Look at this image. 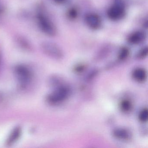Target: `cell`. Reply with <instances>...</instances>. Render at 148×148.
<instances>
[{"instance_id":"cell-16","label":"cell","mask_w":148,"mask_h":148,"mask_svg":"<svg viewBox=\"0 0 148 148\" xmlns=\"http://www.w3.org/2000/svg\"><path fill=\"white\" fill-rule=\"evenodd\" d=\"M53 1L58 4H62L65 2L66 0H53Z\"/></svg>"},{"instance_id":"cell-5","label":"cell","mask_w":148,"mask_h":148,"mask_svg":"<svg viewBox=\"0 0 148 148\" xmlns=\"http://www.w3.org/2000/svg\"><path fill=\"white\" fill-rule=\"evenodd\" d=\"M14 73L19 81L23 84H26L31 81L32 75L28 67L24 65H18L14 68Z\"/></svg>"},{"instance_id":"cell-13","label":"cell","mask_w":148,"mask_h":148,"mask_svg":"<svg viewBox=\"0 0 148 148\" xmlns=\"http://www.w3.org/2000/svg\"><path fill=\"white\" fill-rule=\"evenodd\" d=\"M138 119L142 123L147 122L148 119V111L147 108L143 109L138 114Z\"/></svg>"},{"instance_id":"cell-1","label":"cell","mask_w":148,"mask_h":148,"mask_svg":"<svg viewBox=\"0 0 148 148\" xmlns=\"http://www.w3.org/2000/svg\"><path fill=\"white\" fill-rule=\"evenodd\" d=\"M70 94L71 89L63 83L55 86L54 90L47 97V100L51 104H58L67 99Z\"/></svg>"},{"instance_id":"cell-7","label":"cell","mask_w":148,"mask_h":148,"mask_svg":"<svg viewBox=\"0 0 148 148\" xmlns=\"http://www.w3.org/2000/svg\"><path fill=\"white\" fill-rule=\"evenodd\" d=\"M146 38V33L144 31L138 30L131 33L127 38V40L131 45H137L143 42Z\"/></svg>"},{"instance_id":"cell-18","label":"cell","mask_w":148,"mask_h":148,"mask_svg":"<svg viewBox=\"0 0 148 148\" xmlns=\"http://www.w3.org/2000/svg\"><path fill=\"white\" fill-rule=\"evenodd\" d=\"M1 54L0 53V61H1Z\"/></svg>"},{"instance_id":"cell-8","label":"cell","mask_w":148,"mask_h":148,"mask_svg":"<svg viewBox=\"0 0 148 148\" xmlns=\"http://www.w3.org/2000/svg\"><path fill=\"white\" fill-rule=\"evenodd\" d=\"M113 136L123 141H128L130 140L132 134L130 132L125 128H118L115 129L112 132Z\"/></svg>"},{"instance_id":"cell-10","label":"cell","mask_w":148,"mask_h":148,"mask_svg":"<svg viewBox=\"0 0 148 148\" xmlns=\"http://www.w3.org/2000/svg\"><path fill=\"white\" fill-rule=\"evenodd\" d=\"M119 106L120 110L122 112L125 113H128L132 109V105L130 100L128 99H124L120 102Z\"/></svg>"},{"instance_id":"cell-9","label":"cell","mask_w":148,"mask_h":148,"mask_svg":"<svg viewBox=\"0 0 148 148\" xmlns=\"http://www.w3.org/2000/svg\"><path fill=\"white\" fill-rule=\"evenodd\" d=\"M132 78L138 82H143L147 77V73L144 69L137 68L133 70L132 73Z\"/></svg>"},{"instance_id":"cell-17","label":"cell","mask_w":148,"mask_h":148,"mask_svg":"<svg viewBox=\"0 0 148 148\" xmlns=\"http://www.w3.org/2000/svg\"><path fill=\"white\" fill-rule=\"evenodd\" d=\"M2 12H3V8L0 5V14H1Z\"/></svg>"},{"instance_id":"cell-12","label":"cell","mask_w":148,"mask_h":148,"mask_svg":"<svg viewBox=\"0 0 148 148\" xmlns=\"http://www.w3.org/2000/svg\"><path fill=\"white\" fill-rule=\"evenodd\" d=\"M130 54V51L126 47H122L119 53L118 58L119 60H123L128 58Z\"/></svg>"},{"instance_id":"cell-11","label":"cell","mask_w":148,"mask_h":148,"mask_svg":"<svg viewBox=\"0 0 148 148\" xmlns=\"http://www.w3.org/2000/svg\"><path fill=\"white\" fill-rule=\"evenodd\" d=\"M21 133V129L20 127H16L14 129L13 131L12 132L11 135L9 136L8 139V144H12L13 143L17 141Z\"/></svg>"},{"instance_id":"cell-14","label":"cell","mask_w":148,"mask_h":148,"mask_svg":"<svg viewBox=\"0 0 148 148\" xmlns=\"http://www.w3.org/2000/svg\"><path fill=\"white\" fill-rule=\"evenodd\" d=\"M148 54V47H144L141 50L138 54V58L139 59H143L145 58Z\"/></svg>"},{"instance_id":"cell-15","label":"cell","mask_w":148,"mask_h":148,"mask_svg":"<svg viewBox=\"0 0 148 148\" xmlns=\"http://www.w3.org/2000/svg\"><path fill=\"white\" fill-rule=\"evenodd\" d=\"M68 17L71 19H75L78 15V12L76 8H71L68 13Z\"/></svg>"},{"instance_id":"cell-6","label":"cell","mask_w":148,"mask_h":148,"mask_svg":"<svg viewBox=\"0 0 148 148\" xmlns=\"http://www.w3.org/2000/svg\"><path fill=\"white\" fill-rule=\"evenodd\" d=\"M85 21L86 25L92 30H97L101 27L102 21L100 16L95 13H89L85 15Z\"/></svg>"},{"instance_id":"cell-4","label":"cell","mask_w":148,"mask_h":148,"mask_svg":"<svg viewBox=\"0 0 148 148\" xmlns=\"http://www.w3.org/2000/svg\"><path fill=\"white\" fill-rule=\"evenodd\" d=\"M125 9L121 3H116L111 6L107 11V15L110 19L113 21L120 20L125 15Z\"/></svg>"},{"instance_id":"cell-3","label":"cell","mask_w":148,"mask_h":148,"mask_svg":"<svg viewBox=\"0 0 148 148\" xmlns=\"http://www.w3.org/2000/svg\"><path fill=\"white\" fill-rule=\"evenodd\" d=\"M41 48L45 54L54 59H61L64 57L63 51L58 46L54 43L43 42L41 44Z\"/></svg>"},{"instance_id":"cell-2","label":"cell","mask_w":148,"mask_h":148,"mask_svg":"<svg viewBox=\"0 0 148 148\" xmlns=\"http://www.w3.org/2000/svg\"><path fill=\"white\" fill-rule=\"evenodd\" d=\"M37 18L39 26L43 32L51 37L56 35L57 28L50 19L42 14H39Z\"/></svg>"}]
</instances>
